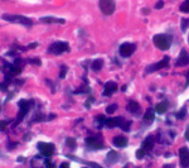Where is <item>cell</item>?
Wrapping results in <instances>:
<instances>
[{
    "instance_id": "obj_13",
    "label": "cell",
    "mask_w": 189,
    "mask_h": 168,
    "mask_svg": "<svg viewBox=\"0 0 189 168\" xmlns=\"http://www.w3.org/2000/svg\"><path fill=\"white\" fill-rule=\"evenodd\" d=\"M117 90V85L115 82H109L105 86V91H103V96H111V95Z\"/></svg>"
},
{
    "instance_id": "obj_33",
    "label": "cell",
    "mask_w": 189,
    "mask_h": 168,
    "mask_svg": "<svg viewBox=\"0 0 189 168\" xmlns=\"http://www.w3.org/2000/svg\"><path fill=\"white\" fill-rule=\"evenodd\" d=\"M6 88H8V86H6L5 82H4V84H0V91H3V92H4V91H6Z\"/></svg>"
},
{
    "instance_id": "obj_3",
    "label": "cell",
    "mask_w": 189,
    "mask_h": 168,
    "mask_svg": "<svg viewBox=\"0 0 189 168\" xmlns=\"http://www.w3.org/2000/svg\"><path fill=\"white\" fill-rule=\"evenodd\" d=\"M38 150L40 152L43 157H50L53 153H54V145L50 144V143H44V142H39L38 143Z\"/></svg>"
},
{
    "instance_id": "obj_17",
    "label": "cell",
    "mask_w": 189,
    "mask_h": 168,
    "mask_svg": "<svg viewBox=\"0 0 189 168\" xmlns=\"http://www.w3.org/2000/svg\"><path fill=\"white\" fill-rule=\"evenodd\" d=\"M153 147H154V138L153 137L146 138L143 142V149L144 150H150V149H153Z\"/></svg>"
},
{
    "instance_id": "obj_29",
    "label": "cell",
    "mask_w": 189,
    "mask_h": 168,
    "mask_svg": "<svg viewBox=\"0 0 189 168\" xmlns=\"http://www.w3.org/2000/svg\"><path fill=\"white\" fill-rule=\"evenodd\" d=\"M66 72H67V67H66V66H62V67H61V74H59V77H61V78H64Z\"/></svg>"
},
{
    "instance_id": "obj_5",
    "label": "cell",
    "mask_w": 189,
    "mask_h": 168,
    "mask_svg": "<svg viewBox=\"0 0 189 168\" xmlns=\"http://www.w3.org/2000/svg\"><path fill=\"white\" fill-rule=\"evenodd\" d=\"M32 105H33V101H27V100H20L19 101V116L17 119V123H20V120L25 116V114L29 111Z\"/></svg>"
},
{
    "instance_id": "obj_30",
    "label": "cell",
    "mask_w": 189,
    "mask_h": 168,
    "mask_svg": "<svg viewBox=\"0 0 189 168\" xmlns=\"http://www.w3.org/2000/svg\"><path fill=\"white\" fill-rule=\"evenodd\" d=\"M144 156H145L144 149H139V150H136V158H143Z\"/></svg>"
},
{
    "instance_id": "obj_42",
    "label": "cell",
    "mask_w": 189,
    "mask_h": 168,
    "mask_svg": "<svg viewBox=\"0 0 189 168\" xmlns=\"http://www.w3.org/2000/svg\"><path fill=\"white\" fill-rule=\"evenodd\" d=\"M187 76H188V78H189V72H188V75H187Z\"/></svg>"
},
{
    "instance_id": "obj_21",
    "label": "cell",
    "mask_w": 189,
    "mask_h": 168,
    "mask_svg": "<svg viewBox=\"0 0 189 168\" xmlns=\"http://www.w3.org/2000/svg\"><path fill=\"white\" fill-rule=\"evenodd\" d=\"M144 120L146 123H153V120H154V111L151 109H147L146 110V113H145V115H144Z\"/></svg>"
},
{
    "instance_id": "obj_19",
    "label": "cell",
    "mask_w": 189,
    "mask_h": 168,
    "mask_svg": "<svg viewBox=\"0 0 189 168\" xmlns=\"http://www.w3.org/2000/svg\"><path fill=\"white\" fill-rule=\"evenodd\" d=\"M42 23H61L64 24V19H57V18H52V17H47V18H42L40 19Z\"/></svg>"
},
{
    "instance_id": "obj_39",
    "label": "cell",
    "mask_w": 189,
    "mask_h": 168,
    "mask_svg": "<svg viewBox=\"0 0 189 168\" xmlns=\"http://www.w3.org/2000/svg\"><path fill=\"white\" fill-rule=\"evenodd\" d=\"M29 47L30 48H34V47H37V43H32V44H29Z\"/></svg>"
},
{
    "instance_id": "obj_14",
    "label": "cell",
    "mask_w": 189,
    "mask_h": 168,
    "mask_svg": "<svg viewBox=\"0 0 189 168\" xmlns=\"http://www.w3.org/2000/svg\"><path fill=\"white\" fill-rule=\"evenodd\" d=\"M86 144L91 148H103V144L101 143L97 138H93V137H90L86 139Z\"/></svg>"
},
{
    "instance_id": "obj_18",
    "label": "cell",
    "mask_w": 189,
    "mask_h": 168,
    "mask_svg": "<svg viewBox=\"0 0 189 168\" xmlns=\"http://www.w3.org/2000/svg\"><path fill=\"white\" fill-rule=\"evenodd\" d=\"M127 110L129 111H131L132 114H137L139 110H140V105H139L136 101H129Z\"/></svg>"
},
{
    "instance_id": "obj_44",
    "label": "cell",
    "mask_w": 189,
    "mask_h": 168,
    "mask_svg": "<svg viewBox=\"0 0 189 168\" xmlns=\"http://www.w3.org/2000/svg\"><path fill=\"white\" fill-rule=\"evenodd\" d=\"M83 168H87V167H83Z\"/></svg>"
},
{
    "instance_id": "obj_27",
    "label": "cell",
    "mask_w": 189,
    "mask_h": 168,
    "mask_svg": "<svg viewBox=\"0 0 189 168\" xmlns=\"http://www.w3.org/2000/svg\"><path fill=\"white\" fill-rule=\"evenodd\" d=\"M8 123L9 121H6V120H1V121H0V132H4L5 130L6 126H8Z\"/></svg>"
},
{
    "instance_id": "obj_12",
    "label": "cell",
    "mask_w": 189,
    "mask_h": 168,
    "mask_svg": "<svg viewBox=\"0 0 189 168\" xmlns=\"http://www.w3.org/2000/svg\"><path fill=\"white\" fill-rule=\"evenodd\" d=\"M175 65L179 66V67H183V66L189 65V55L187 53V51H185V49L182 51L180 56H179V58H178V61H176Z\"/></svg>"
},
{
    "instance_id": "obj_22",
    "label": "cell",
    "mask_w": 189,
    "mask_h": 168,
    "mask_svg": "<svg viewBox=\"0 0 189 168\" xmlns=\"http://www.w3.org/2000/svg\"><path fill=\"white\" fill-rule=\"evenodd\" d=\"M103 67V61L102 59H94L92 62V69L93 71H100Z\"/></svg>"
},
{
    "instance_id": "obj_36",
    "label": "cell",
    "mask_w": 189,
    "mask_h": 168,
    "mask_svg": "<svg viewBox=\"0 0 189 168\" xmlns=\"http://www.w3.org/2000/svg\"><path fill=\"white\" fill-rule=\"evenodd\" d=\"M59 168H69V166H68V163H62L59 166Z\"/></svg>"
},
{
    "instance_id": "obj_26",
    "label": "cell",
    "mask_w": 189,
    "mask_h": 168,
    "mask_svg": "<svg viewBox=\"0 0 189 168\" xmlns=\"http://www.w3.org/2000/svg\"><path fill=\"white\" fill-rule=\"evenodd\" d=\"M187 28H189V19H183L182 20V30L185 32Z\"/></svg>"
},
{
    "instance_id": "obj_6",
    "label": "cell",
    "mask_w": 189,
    "mask_h": 168,
    "mask_svg": "<svg viewBox=\"0 0 189 168\" xmlns=\"http://www.w3.org/2000/svg\"><path fill=\"white\" fill-rule=\"evenodd\" d=\"M100 9L105 15H111L115 11V3L112 0H101Z\"/></svg>"
},
{
    "instance_id": "obj_38",
    "label": "cell",
    "mask_w": 189,
    "mask_h": 168,
    "mask_svg": "<svg viewBox=\"0 0 189 168\" xmlns=\"http://www.w3.org/2000/svg\"><path fill=\"white\" fill-rule=\"evenodd\" d=\"M163 168H174V167H173L172 164H165V166H164Z\"/></svg>"
},
{
    "instance_id": "obj_31",
    "label": "cell",
    "mask_w": 189,
    "mask_h": 168,
    "mask_svg": "<svg viewBox=\"0 0 189 168\" xmlns=\"http://www.w3.org/2000/svg\"><path fill=\"white\" fill-rule=\"evenodd\" d=\"M130 125H131V123H130V121H125L124 124H122V126H121V128H122V129H124V130L126 132V130H129V128H130Z\"/></svg>"
},
{
    "instance_id": "obj_24",
    "label": "cell",
    "mask_w": 189,
    "mask_h": 168,
    "mask_svg": "<svg viewBox=\"0 0 189 168\" xmlns=\"http://www.w3.org/2000/svg\"><path fill=\"white\" fill-rule=\"evenodd\" d=\"M66 143H67V145L69 148H72V149H74L76 147V140L73 138H67V140H66Z\"/></svg>"
},
{
    "instance_id": "obj_1",
    "label": "cell",
    "mask_w": 189,
    "mask_h": 168,
    "mask_svg": "<svg viewBox=\"0 0 189 168\" xmlns=\"http://www.w3.org/2000/svg\"><path fill=\"white\" fill-rule=\"evenodd\" d=\"M153 40L158 48L163 51H166L170 47V44H172V37L166 36V34H156Z\"/></svg>"
},
{
    "instance_id": "obj_7",
    "label": "cell",
    "mask_w": 189,
    "mask_h": 168,
    "mask_svg": "<svg viewBox=\"0 0 189 168\" xmlns=\"http://www.w3.org/2000/svg\"><path fill=\"white\" fill-rule=\"evenodd\" d=\"M168 65H169V57H164L163 61H160L158 63H154V65L146 67V72L147 74H153V72H155V71H159V69H162V68L168 67Z\"/></svg>"
},
{
    "instance_id": "obj_10",
    "label": "cell",
    "mask_w": 189,
    "mask_h": 168,
    "mask_svg": "<svg viewBox=\"0 0 189 168\" xmlns=\"http://www.w3.org/2000/svg\"><path fill=\"white\" fill-rule=\"evenodd\" d=\"M135 49H136V47H135L134 44L124 43V44H121V47H120V55L122 57H130L132 53L135 52Z\"/></svg>"
},
{
    "instance_id": "obj_35",
    "label": "cell",
    "mask_w": 189,
    "mask_h": 168,
    "mask_svg": "<svg viewBox=\"0 0 189 168\" xmlns=\"http://www.w3.org/2000/svg\"><path fill=\"white\" fill-rule=\"evenodd\" d=\"M17 144L18 143H8V148H10V149H11V148H14Z\"/></svg>"
},
{
    "instance_id": "obj_8",
    "label": "cell",
    "mask_w": 189,
    "mask_h": 168,
    "mask_svg": "<svg viewBox=\"0 0 189 168\" xmlns=\"http://www.w3.org/2000/svg\"><path fill=\"white\" fill-rule=\"evenodd\" d=\"M1 71L4 74H8V76H17L21 72L20 66H15V65H8L5 63L4 66H1Z\"/></svg>"
},
{
    "instance_id": "obj_37",
    "label": "cell",
    "mask_w": 189,
    "mask_h": 168,
    "mask_svg": "<svg viewBox=\"0 0 189 168\" xmlns=\"http://www.w3.org/2000/svg\"><path fill=\"white\" fill-rule=\"evenodd\" d=\"M185 139H187V140H189V128L187 129V132H185Z\"/></svg>"
},
{
    "instance_id": "obj_20",
    "label": "cell",
    "mask_w": 189,
    "mask_h": 168,
    "mask_svg": "<svg viewBox=\"0 0 189 168\" xmlns=\"http://www.w3.org/2000/svg\"><path fill=\"white\" fill-rule=\"evenodd\" d=\"M168 110V103L166 101H163V103H159L156 105V107H155V111L156 113H159V114H164Z\"/></svg>"
},
{
    "instance_id": "obj_2",
    "label": "cell",
    "mask_w": 189,
    "mask_h": 168,
    "mask_svg": "<svg viewBox=\"0 0 189 168\" xmlns=\"http://www.w3.org/2000/svg\"><path fill=\"white\" fill-rule=\"evenodd\" d=\"M3 19L8 22H11V23H19L23 25H32L33 22L29 18H25L23 15H11V14H4L3 15Z\"/></svg>"
},
{
    "instance_id": "obj_43",
    "label": "cell",
    "mask_w": 189,
    "mask_h": 168,
    "mask_svg": "<svg viewBox=\"0 0 189 168\" xmlns=\"http://www.w3.org/2000/svg\"><path fill=\"white\" fill-rule=\"evenodd\" d=\"M0 107H1V104H0Z\"/></svg>"
},
{
    "instance_id": "obj_25",
    "label": "cell",
    "mask_w": 189,
    "mask_h": 168,
    "mask_svg": "<svg viewBox=\"0 0 189 168\" xmlns=\"http://www.w3.org/2000/svg\"><path fill=\"white\" fill-rule=\"evenodd\" d=\"M116 109H117V105H116V104H112V105H109V106H107L106 111L109 113V114H112V113L116 111Z\"/></svg>"
},
{
    "instance_id": "obj_34",
    "label": "cell",
    "mask_w": 189,
    "mask_h": 168,
    "mask_svg": "<svg viewBox=\"0 0 189 168\" xmlns=\"http://www.w3.org/2000/svg\"><path fill=\"white\" fill-rule=\"evenodd\" d=\"M163 5H164V3H163V1H160V3H156V4H155V8H156V9H159V8H163Z\"/></svg>"
},
{
    "instance_id": "obj_4",
    "label": "cell",
    "mask_w": 189,
    "mask_h": 168,
    "mask_svg": "<svg viewBox=\"0 0 189 168\" xmlns=\"http://www.w3.org/2000/svg\"><path fill=\"white\" fill-rule=\"evenodd\" d=\"M69 51V46L66 42H56L49 47V52L53 55H61L63 52H67Z\"/></svg>"
},
{
    "instance_id": "obj_9",
    "label": "cell",
    "mask_w": 189,
    "mask_h": 168,
    "mask_svg": "<svg viewBox=\"0 0 189 168\" xmlns=\"http://www.w3.org/2000/svg\"><path fill=\"white\" fill-rule=\"evenodd\" d=\"M179 157H180V164L183 168H189V149L183 147L179 149Z\"/></svg>"
},
{
    "instance_id": "obj_28",
    "label": "cell",
    "mask_w": 189,
    "mask_h": 168,
    "mask_svg": "<svg viewBox=\"0 0 189 168\" xmlns=\"http://www.w3.org/2000/svg\"><path fill=\"white\" fill-rule=\"evenodd\" d=\"M185 114H187V111H185V107H183V109L180 110V113H178L176 114V118H179V119H183L185 116Z\"/></svg>"
},
{
    "instance_id": "obj_16",
    "label": "cell",
    "mask_w": 189,
    "mask_h": 168,
    "mask_svg": "<svg viewBox=\"0 0 189 168\" xmlns=\"http://www.w3.org/2000/svg\"><path fill=\"white\" fill-rule=\"evenodd\" d=\"M117 159H119V153L117 152L110 150L109 154L106 156V161H107V163H110V164H113Z\"/></svg>"
},
{
    "instance_id": "obj_40",
    "label": "cell",
    "mask_w": 189,
    "mask_h": 168,
    "mask_svg": "<svg viewBox=\"0 0 189 168\" xmlns=\"http://www.w3.org/2000/svg\"><path fill=\"white\" fill-rule=\"evenodd\" d=\"M18 161H19V162H23L24 158H23V157H19V158H18Z\"/></svg>"
},
{
    "instance_id": "obj_15",
    "label": "cell",
    "mask_w": 189,
    "mask_h": 168,
    "mask_svg": "<svg viewBox=\"0 0 189 168\" xmlns=\"http://www.w3.org/2000/svg\"><path fill=\"white\" fill-rule=\"evenodd\" d=\"M113 145H116V147L119 148H124L127 145V139H126L125 137H115L112 140Z\"/></svg>"
},
{
    "instance_id": "obj_41",
    "label": "cell",
    "mask_w": 189,
    "mask_h": 168,
    "mask_svg": "<svg viewBox=\"0 0 189 168\" xmlns=\"http://www.w3.org/2000/svg\"><path fill=\"white\" fill-rule=\"evenodd\" d=\"M187 84H188V85H189V78H188V82H187Z\"/></svg>"
},
{
    "instance_id": "obj_23",
    "label": "cell",
    "mask_w": 189,
    "mask_h": 168,
    "mask_svg": "<svg viewBox=\"0 0 189 168\" xmlns=\"http://www.w3.org/2000/svg\"><path fill=\"white\" fill-rule=\"evenodd\" d=\"M180 10L183 13H189V0H187V1H184L183 4L180 5Z\"/></svg>"
},
{
    "instance_id": "obj_11",
    "label": "cell",
    "mask_w": 189,
    "mask_h": 168,
    "mask_svg": "<svg viewBox=\"0 0 189 168\" xmlns=\"http://www.w3.org/2000/svg\"><path fill=\"white\" fill-rule=\"evenodd\" d=\"M124 118H121V116H117V118H111L109 120H106V126L107 128H115V126H122L124 124Z\"/></svg>"
},
{
    "instance_id": "obj_32",
    "label": "cell",
    "mask_w": 189,
    "mask_h": 168,
    "mask_svg": "<svg viewBox=\"0 0 189 168\" xmlns=\"http://www.w3.org/2000/svg\"><path fill=\"white\" fill-rule=\"evenodd\" d=\"M29 63H33V65H38L39 66L40 65V59L39 58H34V59H29V61H28Z\"/></svg>"
}]
</instances>
